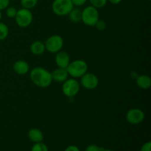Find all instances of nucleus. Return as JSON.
<instances>
[{
    "instance_id": "obj_17",
    "label": "nucleus",
    "mask_w": 151,
    "mask_h": 151,
    "mask_svg": "<svg viewBox=\"0 0 151 151\" xmlns=\"http://www.w3.org/2000/svg\"><path fill=\"white\" fill-rule=\"evenodd\" d=\"M9 34V28L3 22H0V41H3L8 36Z\"/></svg>"
},
{
    "instance_id": "obj_22",
    "label": "nucleus",
    "mask_w": 151,
    "mask_h": 151,
    "mask_svg": "<svg viewBox=\"0 0 151 151\" xmlns=\"http://www.w3.org/2000/svg\"><path fill=\"white\" fill-rule=\"evenodd\" d=\"M94 27H95L97 28V29H98V30H104L106 28V23L104 21L100 20V19H99V20L97 21V23H96V24L94 25Z\"/></svg>"
},
{
    "instance_id": "obj_11",
    "label": "nucleus",
    "mask_w": 151,
    "mask_h": 151,
    "mask_svg": "<svg viewBox=\"0 0 151 151\" xmlns=\"http://www.w3.org/2000/svg\"><path fill=\"white\" fill-rule=\"evenodd\" d=\"M51 75L52 81H54L58 83H63L66 80L68 79V77H69V74L66 69L58 67L51 72Z\"/></svg>"
},
{
    "instance_id": "obj_6",
    "label": "nucleus",
    "mask_w": 151,
    "mask_h": 151,
    "mask_svg": "<svg viewBox=\"0 0 151 151\" xmlns=\"http://www.w3.org/2000/svg\"><path fill=\"white\" fill-rule=\"evenodd\" d=\"M80 88V83L75 78H68L63 83L62 91L67 97H73L79 93Z\"/></svg>"
},
{
    "instance_id": "obj_12",
    "label": "nucleus",
    "mask_w": 151,
    "mask_h": 151,
    "mask_svg": "<svg viewBox=\"0 0 151 151\" xmlns=\"http://www.w3.org/2000/svg\"><path fill=\"white\" fill-rule=\"evenodd\" d=\"M13 69L16 74L19 75H24L27 74L29 71V65L27 61L19 60L13 63Z\"/></svg>"
},
{
    "instance_id": "obj_20",
    "label": "nucleus",
    "mask_w": 151,
    "mask_h": 151,
    "mask_svg": "<svg viewBox=\"0 0 151 151\" xmlns=\"http://www.w3.org/2000/svg\"><path fill=\"white\" fill-rule=\"evenodd\" d=\"M91 6L96 7L97 9L102 8L104 7L107 3V0H89Z\"/></svg>"
},
{
    "instance_id": "obj_25",
    "label": "nucleus",
    "mask_w": 151,
    "mask_h": 151,
    "mask_svg": "<svg viewBox=\"0 0 151 151\" xmlns=\"http://www.w3.org/2000/svg\"><path fill=\"white\" fill-rule=\"evenodd\" d=\"M72 4L76 7H81V6L84 5L86 2L87 0H71Z\"/></svg>"
},
{
    "instance_id": "obj_1",
    "label": "nucleus",
    "mask_w": 151,
    "mask_h": 151,
    "mask_svg": "<svg viewBox=\"0 0 151 151\" xmlns=\"http://www.w3.org/2000/svg\"><path fill=\"white\" fill-rule=\"evenodd\" d=\"M29 78L32 83L40 88H47L52 82L51 72L43 67H35L30 71Z\"/></svg>"
},
{
    "instance_id": "obj_28",
    "label": "nucleus",
    "mask_w": 151,
    "mask_h": 151,
    "mask_svg": "<svg viewBox=\"0 0 151 151\" xmlns=\"http://www.w3.org/2000/svg\"><path fill=\"white\" fill-rule=\"evenodd\" d=\"M107 1H109V2L111 3V4H119L122 0H107Z\"/></svg>"
},
{
    "instance_id": "obj_14",
    "label": "nucleus",
    "mask_w": 151,
    "mask_h": 151,
    "mask_svg": "<svg viewBox=\"0 0 151 151\" xmlns=\"http://www.w3.org/2000/svg\"><path fill=\"white\" fill-rule=\"evenodd\" d=\"M46 51L45 44L41 41H35L31 44L30 52L35 55H41Z\"/></svg>"
},
{
    "instance_id": "obj_30",
    "label": "nucleus",
    "mask_w": 151,
    "mask_h": 151,
    "mask_svg": "<svg viewBox=\"0 0 151 151\" xmlns=\"http://www.w3.org/2000/svg\"><path fill=\"white\" fill-rule=\"evenodd\" d=\"M1 16H2V14H1V10H0V20H1Z\"/></svg>"
},
{
    "instance_id": "obj_9",
    "label": "nucleus",
    "mask_w": 151,
    "mask_h": 151,
    "mask_svg": "<svg viewBox=\"0 0 151 151\" xmlns=\"http://www.w3.org/2000/svg\"><path fill=\"white\" fill-rule=\"evenodd\" d=\"M81 84L83 88L88 90H92L98 86L99 79L94 74L86 72L81 78Z\"/></svg>"
},
{
    "instance_id": "obj_10",
    "label": "nucleus",
    "mask_w": 151,
    "mask_h": 151,
    "mask_svg": "<svg viewBox=\"0 0 151 151\" xmlns=\"http://www.w3.org/2000/svg\"><path fill=\"white\" fill-rule=\"evenodd\" d=\"M55 61L56 65L58 68H63V69H66L70 63V57L69 54L66 52L64 51H59L57 53H55Z\"/></svg>"
},
{
    "instance_id": "obj_26",
    "label": "nucleus",
    "mask_w": 151,
    "mask_h": 151,
    "mask_svg": "<svg viewBox=\"0 0 151 151\" xmlns=\"http://www.w3.org/2000/svg\"><path fill=\"white\" fill-rule=\"evenodd\" d=\"M139 151H151V142L150 141L147 142L142 146Z\"/></svg>"
},
{
    "instance_id": "obj_13",
    "label": "nucleus",
    "mask_w": 151,
    "mask_h": 151,
    "mask_svg": "<svg viewBox=\"0 0 151 151\" xmlns=\"http://www.w3.org/2000/svg\"><path fill=\"white\" fill-rule=\"evenodd\" d=\"M28 137L32 142H41L44 139V134L38 128H31L28 131Z\"/></svg>"
},
{
    "instance_id": "obj_16",
    "label": "nucleus",
    "mask_w": 151,
    "mask_h": 151,
    "mask_svg": "<svg viewBox=\"0 0 151 151\" xmlns=\"http://www.w3.org/2000/svg\"><path fill=\"white\" fill-rule=\"evenodd\" d=\"M69 19L72 21V22L75 23H78V22H81V18H82V10L81 9L78 8V7H73L72 10H71L70 13L68 14Z\"/></svg>"
},
{
    "instance_id": "obj_23",
    "label": "nucleus",
    "mask_w": 151,
    "mask_h": 151,
    "mask_svg": "<svg viewBox=\"0 0 151 151\" xmlns=\"http://www.w3.org/2000/svg\"><path fill=\"white\" fill-rule=\"evenodd\" d=\"M103 148L96 145H91L86 147L85 151H101Z\"/></svg>"
},
{
    "instance_id": "obj_5",
    "label": "nucleus",
    "mask_w": 151,
    "mask_h": 151,
    "mask_svg": "<svg viewBox=\"0 0 151 151\" xmlns=\"http://www.w3.org/2000/svg\"><path fill=\"white\" fill-rule=\"evenodd\" d=\"M15 19L18 26L22 28H25L29 27L32 24L33 20V15L30 10L22 7L17 10Z\"/></svg>"
},
{
    "instance_id": "obj_15",
    "label": "nucleus",
    "mask_w": 151,
    "mask_h": 151,
    "mask_svg": "<svg viewBox=\"0 0 151 151\" xmlns=\"http://www.w3.org/2000/svg\"><path fill=\"white\" fill-rule=\"evenodd\" d=\"M137 84L142 89H148L151 86V78L148 75H139L137 78Z\"/></svg>"
},
{
    "instance_id": "obj_7",
    "label": "nucleus",
    "mask_w": 151,
    "mask_h": 151,
    "mask_svg": "<svg viewBox=\"0 0 151 151\" xmlns=\"http://www.w3.org/2000/svg\"><path fill=\"white\" fill-rule=\"evenodd\" d=\"M45 48L50 53H57L60 51L63 46V39L60 35H52L46 40Z\"/></svg>"
},
{
    "instance_id": "obj_18",
    "label": "nucleus",
    "mask_w": 151,
    "mask_h": 151,
    "mask_svg": "<svg viewBox=\"0 0 151 151\" xmlns=\"http://www.w3.org/2000/svg\"><path fill=\"white\" fill-rule=\"evenodd\" d=\"M20 2L24 8L30 10L36 6L38 0H20Z\"/></svg>"
},
{
    "instance_id": "obj_8",
    "label": "nucleus",
    "mask_w": 151,
    "mask_h": 151,
    "mask_svg": "<svg viewBox=\"0 0 151 151\" xmlns=\"http://www.w3.org/2000/svg\"><path fill=\"white\" fill-rule=\"evenodd\" d=\"M145 114L142 110L137 108L131 109L127 111L126 120L131 125H139L144 121Z\"/></svg>"
},
{
    "instance_id": "obj_29",
    "label": "nucleus",
    "mask_w": 151,
    "mask_h": 151,
    "mask_svg": "<svg viewBox=\"0 0 151 151\" xmlns=\"http://www.w3.org/2000/svg\"><path fill=\"white\" fill-rule=\"evenodd\" d=\"M101 151H113L111 150H109V149H103Z\"/></svg>"
},
{
    "instance_id": "obj_3",
    "label": "nucleus",
    "mask_w": 151,
    "mask_h": 151,
    "mask_svg": "<svg viewBox=\"0 0 151 151\" xmlns=\"http://www.w3.org/2000/svg\"><path fill=\"white\" fill-rule=\"evenodd\" d=\"M100 19L98 10L93 6H87L82 10L81 21L84 24L89 27H94L97 21Z\"/></svg>"
},
{
    "instance_id": "obj_4",
    "label": "nucleus",
    "mask_w": 151,
    "mask_h": 151,
    "mask_svg": "<svg viewBox=\"0 0 151 151\" xmlns=\"http://www.w3.org/2000/svg\"><path fill=\"white\" fill-rule=\"evenodd\" d=\"M73 7L71 0H54L52 4L53 13L59 16H67Z\"/></svg>"
},
{
    "instance_id": "obj_2",
    "label": "nucleus",
    "mask_w": 151,
    "mask_h": 151,
    "mask_svg": "<svg viewBox=\"0 0 151 151\" xmlns=\"http://www.w3.org/2000/svg\"><path fill=\"white\" fill-rule=\"evenodd\" d=\"M66 70L72 78H81L88 71V64L85 60L78 59L70 62Z\"/></svg>"
},
{
    "instance_id": "obj_24",
    "label": "nucleus",
    "mask_w": 151,
    "mask_h": 151,
    "mask_svg": "<svg viewBox=\"0 0 151 151\" xmlns=\"http://www.w3.org/2000/svg\"><path fill=\"white\" fill-rule=\"evenodd\" d=\"M10 4V0H0V10H5Z\"/></svg>"
},
{
    "instance_id": "obj_21",
    "label": "nucleus",
    "mask_w": 151,
    "mask_h": 151,
    "mask_svg": "<svg viewBox=\"0 0 151 151\" xmlns=\"http://www.w3.org/2000/svg\"><path fill=\"white\" fill-rule=\"evenodd\" d=\"M17 9L14 7H7L6 8V15L8 18L13 19L17 13Z\"/></svg>"
},
{
    "instance_id": "obj_19",
    "label": "nucleus",
    "mask_w": 151,
    "mask_h": 151,
    "mask_svg": "<svg viewBox=\"0 0 151 151\" xmlns=\"http://www.w3.org/2000/svg\"><path fill=\"white\" fill-rule=\"evenodd\" d=\"M31 151H49V150L47 146L41 142L35 143L31 149Z\"/></svg>"
},
{
    "instance_id": "obj_27",
    "label": "nucleus",
    "mask_w": 151,
    "mask_h": 151,
    "mask_svg": "<svg viewBox=\"0 0 151 151\" xmlns=\"http://www.w3.org/2000/svg\"><path fill=\"white\" fill-rule=\"evenodd\" d=\"M64 151H80V149L75 145H70L66 147Z\"/></svg>"
}]
</instances>
